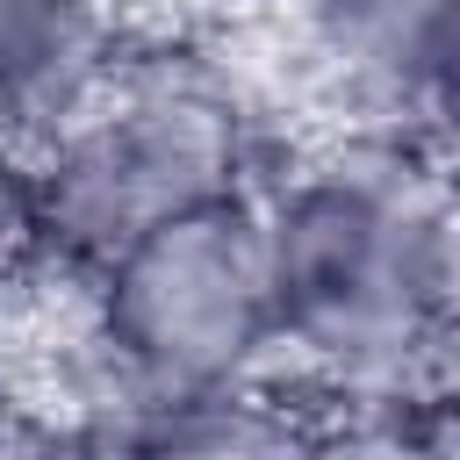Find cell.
Listing matches in <instances>:
<instances>
[{
  "label": "cell",
  "instance_id": "2",
  "mask_svg": "<svg viewBox=\"0 0 460 460\" xmlns=\"http://www.w3.org/2000/svg\"><path fill=\"white\" fill-rule=\"evenodd\" d=\"M273 172L252 86L194 43H122L101 86L0 158V252L72 288L165 216L259 194Z\"/></svg>",
  "mask_w": 460,
  "mask_h": 460
},
{
  "label": "cell",
  "instance_id": "6",
  "mask_svg": "<svg viewBox=\"0 0 460 460\" xmlns=\"http://www.w3.org/2000/svg\"><path fill=\"white\" fill-rule=\"evenodd\" d=\"M302 460H460V374L331 395L302 417Z\"/></svg>",
  "mask_w": 460,
  "mask_h": 460
},
{
  "label": "cell",
  "instance_id": "5",
  "mask_svg": "<svg viewBox=\"0 0 460 460\" xmlns=\"http://www.w3.org/2000/svg\"><path fill=\"white\" fill-rule=\"evenodd\" d=\"M115 58V0H0V158L50 137Z\"/></svg>",
  "mask_w": 460,
  "mask_h": 460
},
{
  "label": "cell",
  "instance_id": "1",
  "mask_svg": "<svg viewBox=\"0 0 460 460\" xmlns=\"http://www.w3.org/2000/svg\"><path fill=\"white\" fill-rule=\"evenodd\" d=\"M259 259L280 367L323 402L453 367L460 187L395 137H352L266 172Z\"/></svg>",
  "mask_w": 460,
  "mask_h": 460
},
{
  "label": "cell",
  "instance_id": "3",
  "mask_svg": "<svg viewBox=\"0 0 460 460\" xmlns=\"http://www.w3.org/2000/svg\"><path fill=\"white\" fill-rule=\"evenodd\" d=\"M72 295L101 424L151 431L208 417L252 402L280 367L252 194L165 216L101 259Z\"/></svg>",
  "mask_w": 460,
  "mask_h": 460
},
{
  "label": "cell",
  "instance_id": "8",
  "mask_svg": "<svg viewBox=\"0 0 460 460\" xmlns=\"http://www.w3.org/2000/svg\"><path fill=\"white\" fill-rule=\"evenodd\" d=\"M22 431H29V417H22V374H14V352H7V331H0V453Z\"/></svg>",
  "mask_w": 460,
  "mask_h": 460
},
{
  "label": "cell",
  "instance_id": "7",
  "mask_svg": "<svg viewBox=\"0 0 460 460\" xmlns=\"http://www.w3.org/2000/svg\"><path fill=\"white\" fill-rule=\"evenodd\" d=\"M129 460H302V417H280L252 395L208 417L129 431Z\"/></svg>",
  "mask_w": 460,
  "mask_h": 460
},
{
  "label": "cell",
  "instance_id": "4",
  "mask_svg": "<svg viewBox=\"0 0 460 460\" xmlns=\"http://www.w3.org/2000/svg\"><path fill=\"white\" fill-rule=\"evenodd\" d=\"M316 72L395 144L460 137V0H288Z\"/></svg>",
  "mask_w": 460,
  "mask_h": 460
}]
</instances>
